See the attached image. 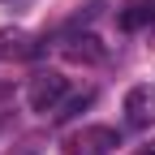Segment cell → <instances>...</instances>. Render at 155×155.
Masks as SVG:
<instances>
[{
    "mask_svg": "<svg viewBox=\"0 0 155 155\" xmlns=\"http://www.w3.org/2000/svg\"><path fill=\"white\" fill-rule=\"evenodd\" d=\"M69 95V82L61 73H35L30 78V91H26V104H30V112H56V104H61Z\"/></svg>",
    "mask_w": 155,
    "mask_h": 155,
    "instance_id": "obj_1",
    "label": "cell"
},
{
    "mask_svg": "<svg viewBox=\"0 0 155 155\" xmlns=\"http://www.w3.org/2000/svg\"><path fill=\"white\" fill-rule=\"evenodd\" d=\"M125 112H129V125L142 129L151 116H155V95H151V86H134V91L125 95Z\"/></svg>",
    "mask_w": 155,
    "mask_h": 155,
    "instance_id": "obj_2",
    "label": "cell"
},
{
    "mask_svg": "<svg viewBox=\"0 0 155 155\" xmlns=\"http://www.w3.org/2000/svg\"><path fill=\"white\" fill-rule=\"evenodd\" d=\"M65 56L69 61H86V65H95V61H104V43L95 35H73L69 43H65Z\"/></svg>",
    "mask_w": 155,
    "mask_h": 155,
    "instance_id": "obj_3",
    "label": "cell"
},
{
    "mask_svg": "<svg viewBox=\"0 0 155 155\" xmlns=\"http://www.w3.org/2000/svg\"><path fill=\"white\" fill-rule=\"evenodd\" d=\"M78 147H86L91 155H108V151L121 147V134L108 129V125H95V129H86V134H82V142H78Z\"/></svg>",
    "mask_w": 155,
    "mask_h": 155,
    "instance_id": "obj_4",
    "label": "cell"
},
{
    "mask_svg": "<svg viewBox=\"0 0 155 155\" xmlns=\"http://www.w3.org/2000/svg\"><path fill=\"white\" fill-rule=\"evenodd\" d=\"M155 22V0H138V5H129L121 17H116V26L121 30H142Z\"/></svg>",
    "mask_w": 155,
    "mask_h": 155,
    "instance_id": "obj_5",
    "label": "cell"
},
{
    "mask_svg": "<svg viewBox=\"0 0 155 155\" xmlns=\"http://www.w3.org/2000/svg\"><path fill=\"white\" fill-rule=\"evenodd\" d=\"M30 52H35V48H26V39H22V35H13V39H9V35H0V56H30Z\"/></svg>",
    "mask_w": 155,
    "mask_h": 155,
    "instance_id": "obj_6",
    "label": "cell"
},
{
    "mask_svg": "<svg viewBox=\"0 0 155 155\" xmlns=\"http://www.w3.org/2000/svg\"><path fill=\"white\" fill-rule=\"evenodd\" d=\"M91 99H95L91 91H82V95H73V99L65 104V112H56V121H73V116L82 112V108H91Z\"/></svg>",
    "mask_w": 155,
    "mask_h": 155,
    "instance_id": "obj_7",
    "label": "cell"
},
{
    "mask_svg": "<svg viewBox=\"0 0 155 155\" xmlns=\"http://www.w3.org/2000/svg\"><path fill=\"white\" fill-rule=\"evenodd\" d=\"M142 155H155V147H151V151H142Z\"/></svg>",
    "mask_w": 155,
    "mask_h": 155,
    "instance_id": "obj_8",
    "label": "cell"
}]
</instances>
